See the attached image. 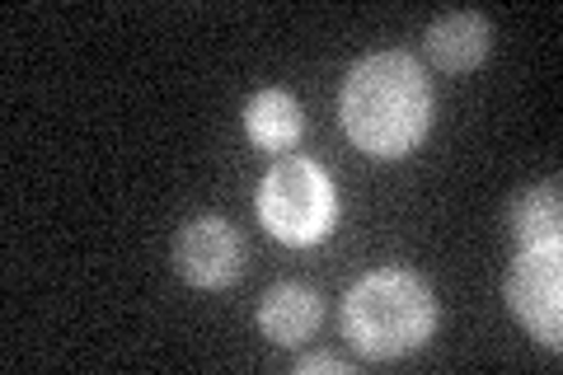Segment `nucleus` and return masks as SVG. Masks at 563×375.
<instances>
[{
  "instance_id": "7ed1b4c3",
  "label": "nucleus",
  "mask_w": 563,
  "mask_h": 375,
  "mask_svg": "<svg viewBox=\"0 0 563 375\" xmlns=\"http://www.w3.org/2000/svg\"><path fill=\"white\" fill-rule=\"evenodd\" d=\"M333 217H339V198H333V178L324 165H314L306 155H282L277 165L263 174L258 184V221L268 225V235L282 244H320Z\"/></svg>"
},
{
  "instance_id": "39448f33",
  "label": "nucleus",
  "mask_w": 563,
  "mask_h": 375,
  "mask_svg": "<svg viewBox=\"0 0 563 375\" xmlns=\"http://www.w3.org/2000/svg\"><path fill=\"white\" fill-rule=\"evenodd\" d=\"M240 267H244V244L231 221L198 217L174 235V273H179L188 287L221 291L240 277Z\"/></svg>"
},
{
  "instance_id": "1a4fd4ad",
  "label": "nucleus",
  "mask_w": 563,
  "mask_h": 375,
  "mask_svg": "<svg viewBox=\"0 0 563 375\" xmlns=\"http://www.w3.org/2000/svg\"><path fill=\"white\" fill-rule=\"evenodd\" d=\"M512 235L521 249H540V244H559L563 235V202H559V178L550 184L526 188L521 198L512 202Z\"/></svg>"
},
{
  "instance_id": "9d476101",
  "label": "nucleus",
  "mask_w": 563,
  "mask_h": 375,
  "mask_svg": "<svg viewBox=\"0 0 563 375\" xmlns=\"http://www.w3.org/2000/svg\"><path fill=\"white\" fill-rule=\"evenodd\" d=\"M296 371H301V375H310V371H347V362H343V356H329V352H314V356H301Z\"/></svg>"
},
{
  "instance_id": "f257e3e1",
  "label": "nucleus",
  "mask_w": 563,
  "mask_h": 375,
  "mask_svg": "<svg viewBox=\"0 0 563 375\" xmlns=\"http://www.w3.org/2000/svg\"><path fill=\"white\" fill-rule=\"evenodd\" d=\"M343 132L372 159H404L432 128V89L409 52H376L347 70Z\"/></svg>"
},
{
  "instance_id": "f03ea898",
  "label": "nucleus",
  "mask_w": 563,
  "mask_h": 375,
  "mask_svg": "<svg viewBox=\"0 0 563 375\" xmlns=\"http://www.w3.org/2000/svg\"><path fill=\"white\" fill-rule=\"evenodd\" d=\"M343 329L362 356H404L437 329V296L409 267H380L362 277L343 300Z\"/></svg>"
},
{
  "instance_id": "6e6552de",
  "label": "nucleus",
  "mask_w": 563,
  "mask_h": 375,
  "mask_svg": "<svg viewBox=\"0 0 563 375\" xmlns=\"http://www.w3.org/2000/svg\"><path fill=\"white\" fill-rule=\"evenodd\" d=\"M244 132H250V141L258 151L282 155L301 141L306 113H301V103H296V95H287V89H258V95L250 99V109H244Z\"/></svg>"
},
{
  "instance_id": "423d86ee",
  "label": "nucleus",
  "mask_w": 563,
  "mask_h": 375,
  "mask_svg": "<svg viewBox=\"0 0 563 375\" xmlns=\"http://www.w3.org/2000/svg\"><path fill=\"white\" fill-rule=\"evenodd\" d=\"M488 43H493V29H488L484 14H474V10L442 14V20L428 29V38H422L432 66L446 70V76H465V70H474L488 57Z\"/></svg>"
},
{
  "instance_id": "0eeeda50",
  "label": "nucleus",
  "mask_w": 563,
  "mask_h": 375,
  "mask_svg": "<svg viewBox=\"0 0 563 375\" xmlns=\"http://www.w3.org/2000/svg\"><path fill=\"white\" fill-rule=\"evenodd\" d=\"M320 296H314L310 287H273L268 296H263V306H258V329L268 343L277 348H301L306 338L320 329Z\"/></svg>"
},
{
  "instance_id": "20e7f679",
  "label": "nucleus",
  "mask_w": 563,
  "mask_h": 375,
  "mask_svg": "<svg viewBox=\"0 0 563 375\" xmlns=\"http://www.w3.org/2000/svg\"><path fill=\"white\" fill-rule=\"evenodd\" d=\"M507 306L550 352L563 348V249H521L507 273Z\"/></svg>"
}]
</instances>
